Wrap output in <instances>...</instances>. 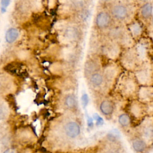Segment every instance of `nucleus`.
Segmentation results:
<instances>
[{"instance_id": "f257e3e1", "label": "nucleus", "mask_w": 153, "mask_h": 153, "mask_svg": "<svg viewBox=\"0 0 153 153\" xmlns=\"http://www.w3.org/2000/svg\"><path fill=\"white\" fill-rule=\"evenodd\" d=\"M65 131L67 136L70 137H75L80 133V127L76 123L71 121L65 126Z\"/></svg>"}, {"instance_id": "f03ea898", "label": "nucleus", "mask_w": 153, "mask_h": 153, "mask_svg": "<svg viewBox=\"0 0 153 153\" xmlns=\"http://www.w3.org/2000/svg\"><path fill=\"white\" fill-rule=\"evenodd\" d=\"M109 22L110 17L107 13L105 12H101L97 14L96 19V23L99 27H105L108 26Z\"/></svg>"}, {"instance_id": "7ed1b4c3", "label": "nucleus", "mask_w": 153, "mask_h": 153, "mask_svg": "<svg viewBox=\"0 0 153 153\" xmlns=\"http://www.w3.org/2000/svg\"><path fill=\"white\" fill-rule=\"evenodd\" d=\"M127 9L123 5H115L112 9V14L117 19H122L124 18L127 16Z\"/></svg>"}, {"instance_id": "20e7f679", "label": "nucleus", "mask_w": 153, "mask_h": 153, "mask_svg": "<svg viewBox=\"0 0 153 153\" xmlns=\"http://www.w3.org/2000/svg\"><path fill=\"white\" fill-rule=\"evenodd\" d=\"M19 35V32L17 29L13 27L10 28L6 32L5 40L8 43L11 44L17 39Z\"/></svg>"}, {"instance_id": "39448f33", "label": "nucleus", "mask_w": 153, "mask_h": 153, "mask_svg": "<svg viewBox=\"0 0 153 153\" xmlns=\"http://www.w3.org/2000/svg\"><path fill=\"white\" fill-rule=\"evenodd\" d=\"M100 109L104 115H109L113 112V105L109 101L105 100L101 103Z\"/></svg>"}, {"instance_id": "423d86ee", "label": "nucleus", "mask_w": 153, "mask_h": 153, "mask_svg": "<svg viewBox=\"0 0 153 153\" xmlns=\"http://www.w3.org/2000/svg\"><path fill=\"white\" fill-rule=\"evenodd\" d=\"M132 145H133V148H134V149L137 152L143 151L145 149L146 146L145 142L140 139H137V140H134L133 142Z\"/></svg>"}, {"instance_id": "0eeeda50", "label": "nucleus", "mask_w": 153, "mask_h": 153, "mask_svg": "<svg viewBox=\"0 0 153 153\" xmlns=\"http://www.w3.org/2000/svg\"><path fill=\"white\" fill-rule=\"evenodd\" d=\"M76 99L73 95H68L65 99V104L69 108H74L76 106Z\"/></svg>"}, {"instance_id": "6e6552de", "label": "nucleus", "mask_w": 153, "mask_h": 153, "mask_svg": "<svg viewBox=\"0 0 153 153\" xmlns=\"http://www.w3.org/2000/svg\"><path fill=\"white\" fill-rule=\"evenodd\" d=\"M90 81L93 85L95 86H99L103 81L102 76L99 73L93 74L90 78Z\"/></svg>"}, {"instance_id": "1a4fd4ad", "label": "nucleus", "mask_w": 153, "mask_h": 153, "mask_svg": "<svg viewBox=\"0 0 153 153\" xmlns=\"http://www.w3.org/2000/svg\"><path fill=\"white\" fill-rule=\"evenodd\" d=\"M142 15L145 18H148L150 16L152 13V6L149 4H145L141 10Z\"/></svg>"}, {"instance_id": "9d476101", "label": "nucleus", "mask_w": 153, "mask_h": 153, "mask_svg": "<svg viewBox=\"0 0 153 153\" xmlns=\"http://www.w3.org/2000/svg\"><path fill=\"white\" fill-rule=\"evenodd\" d=\"M118 122L121 126H126L130 123V118L127 114H121L118 118Z\"/></svg>"}, {"instance_id": "9b49d317", "label": "nucleus", "mask_w": 153, "mask_h": 153, "mask_svg": "<svg viewBox=\"0 0 153 153\" xmlns=\"http://www.w3.org/2000/svg\"><path fill=\"white\" fill-rule=\"evenodd\" d=\"M81 103L83 107H86L88 103V97L87 94H84L81 97Z\"/></svg>"}, {"instance_id": "f8f14e48", "label": "nucleus", "mask_w": 153, "mask_h": 153, "mask_svg": "<svg viewBox=\"0 0 153 153\" xmlns=\"http://www.w3.org/2000/svg\"><path fill=\"white\" fill-rule=\"evenodd\" d=\"M94 119L96 120V124L97 126H100V125H102L103 123V119L100 117L97 114H94V117H93Z\"/></svg>"}, {"instance_id": "ddd939ff", "label": "nucleus", "mask_w": 153, "mask_h": 153, "mask_svg": "<svg viewBox=\"0 0 153 153\" xmlns=\"http://www.w3.org/2000/svg\"><path fill=\"white\" fill-rule=\"evenodd\" d=\"M10 3V1L4 0V1H1V5H2V8H5L9 5Z\"/></svg>"}, {"instance_id": "4468645a", "label": "nucleus", "mask_w": 153, "mask_h": 153, "mask_svg": "<svg viewBox=\"0 0 153 153\" xmlns=\"http://www.w3.org/2000/svg\"><path fill=\"white\" fill-rule=\"evenodd\" d=\"M87 124H88V126L89 127H91V126H93V119H92L91 117H88V119H87Z\"/></svg>"}, {"instance_id": "2eb2a0df", "label": "nucleus", "mask_w": 153, "mask_h": 153, "mask_svg": "<svg viewBox=\"0 0 153 153\" xmlns=\"http://www.w3.org/2000/svg\"><path fill=\"white\" fill-rule=\"evenodd\" d=\"M4 153H16V151L14 150V149H7L6 151H5L4 152Z\"/></svg>"}, {"instance_id": "dca6fc26", "label": "nucleus", "mask_w": 153, "mask_h": 153, "mask_svg": "<svg viewBox=\"0 0 153 153\" xmlns=\"http://www.w3.org/2000/svg\"><path fill=\"white\" fill-rule=\"evenodd\" d=\"M4 117V113L3 111V109L0 108V120L3 118Z\"/></svg>"}]
</instances>
